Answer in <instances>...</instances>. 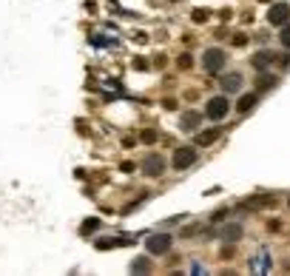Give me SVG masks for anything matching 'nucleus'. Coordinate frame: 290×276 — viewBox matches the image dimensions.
<instances>
[{
  "instance_id": "1",
  "label": "nucleus",
  "mask_w": 290,
  "mask_h": 276,
  "mask_svg": "<svg viewBox=\"0 0 290 276\" xmlns=\"http://www.w3.org/2000/svg\"><path fill=\"white\" fill-rule=\"evenodd\" d=\"M171 245H174V239H171L168 233H151V236L145 239V248H148V253H154V256L168 253L171 251Z\"/></svg>"
},
{
  "instance_id": "2",
  "label": "nucleus",
  "mask_w": 290,
  "mask_h": 276,
  "mask_svg": "<svg viewBox=\"0 0 290 276\" xmlns=\"http://www.w3.org/2000/svg\"><path fill=\"white\" fill-rule=\"evenodd\" d=\"M228 111H231L228 97H213V100H208V105H205V114H208L210 120H225Z\"/></svg>"
},
{
  "instance_id": "3",
  "label": "nucleus",
  "mask_w": 290,
  "mask_h": 276,
  "mask_svg": "<svg viewBox=\"0 0 290 276\" xmlns=\"http://www.w3.org/2000/svg\"><path fill=\"white\" fill-rule=\"evenodd\" d=\"M225 66V51L219 48H208L205 54H202V69L205 71H219Z\"/></svg>"
},
{
  "instance_id": "4",
  "label": "nucleus",
  "mask_w": 290,
  "mask_h": 276,
  "mask_svg": "<svg viewBox=\"0 0 290 276\" xmlns=\"http://www.w3.org/2000/svg\"><path fill=\"white\" fill-rule=\"evenodd\" d=\"M197 162V148H176V154H174V165L179 168V171H185L188 165H194Z\"/></svg>"
},
{
  "instance_id": "5",
  "label": "nucleus",
  "mask_w": 290,
  "mask_h": 276,
  "mask_svg": "<svg viewBox=\"0 0 290 276\" xmlns=\"http://www.w3.org/2000/svg\"><path fill=\"white\" fill-rule=\"evenodd\" d=\"M142 168H145L148 177H160V174L165 171V160H163V157H157V154H151V157H145Z\"/></svg>"
},
{
  "instance_id": "6",
  "label": "nucleus",
  "mask_w": 290,
  "mask_h": 276,
  "mask_svg": "<svg viewBox=\"0 0 290 276\" xmlns=\"http://www.w3.org/2000/svg\"><path fill=\"white\" fill-rule=\"evenodd\" d=\"M288 14H290L288 6H273V9H270V14H267V20H270L273 26H282L285 20H288Z\"/></svg>"
},
{
  "instance_id": "7",
  "label": "nucleus",
  "mask_w": 290,
  "mask_h": 276,
  "mask_svg": "<svg viewBox=\"0 0 290 276\" xmlns=\"http://www.w3.org/2000/svg\"><path fill=\"white\" fill-rule=\"evenodd\" d=\"M222 89H225V92H239V89H242V77H239V74H228V77L222 80Z\"/></svg>"
},
{
  "instance_id": "8",
  "label": "nucleus",
  "mask_w": 290,
  "mask_h": 276,
  "mask_svg": "<svg viewBox=\"0 0 290 276\" xmlns=\"http://www.w3.org/2000/svg\"><path fill=\"white\" fill-rule=\"evenodd\" d=\"M197 123H199V114H185L182 117V128H185V131H194Z\"/></svg>"
},
{
  "instance_id": "9",
  "label": "nucleus",
  "mask_w": 290,
  "mask_h": 276,
  "mask_svg": "<svg viewBox=\"0 0 290 276\" xmlns=\"http://www.w3.org/2000/svg\"><path fill=\"white\" fill-rule=\"evenodd\" d=\"M256 103V94H248V97H242V103H239V111H248V108H253Z\"/></svg>"
},
{
  "instance_id": "10",
  "label": "nucleus",
  "mask_w": 290,
  "mask_h": 276,
  "mask_svg": "<svg viewBox=\"0 0 290 276\" xmlns=\"http://www.w3.org/2000/svg\"><path fill=\"white\" fill-rule=\"evenodd\" d=\"M253 271H267V253H262V256L253 259Z\"/></svg>"
},
{
  "instance_id": "11",
  "label": "nucleus",
  "mask_w": 290,
  "mask_h": 276,
  "mask_svg": "<svg viewBox=\"0 0 290 276\" xmlns=\"http://www.w3.org/2000/svg\"><path fill=\"white\" fill-rule=\"evenodd\" d=\"M216 139V131H208V134H199V142L202 145H208V142H213Z\"/></svg>"
},
{
  "instance_id": "12",
  "label": "nucleus",
  "mask_w": 290,
  "mask_h": 276,
  "mask_svg": "<svg viewBox=\"0 0 290 276\" xmlns=\"http://www.w3.org/2000/svg\"><path fill=\"white\" fill-rule=\"evenodd\" d=\"M239 233H242V228H239V225H231V228H225V236H231V239H236Z\"/></svg>"
},
{
  "instance_id": "13",
  "label": "nucleus",
  "mask_w": 290,
  "mask_h": 276,
  "mask_svg": "<svg viewBox=\"0 0 290 276\" xmlns=\"http://www.w3.org/2000/svg\"><path fill=\"white\" fill-rule=\"evenodd\" d=\"M270 60H273V57H270V54H259V57H256L253 63H256V66H259V69H262V66H267Z\"/></svg>"
},
{
  "instance_id": "14",
  "label": "nucleus",
  "mask_w": 290,
  "mask_h": 276,
  "mask_svg": "<svg viewBox=\"0 0 290 276\" xmlns=\"http://www.w3.org/2000/svg\"><path fill=\"white\" fill-rule=\"evenodd\" d=\"M134 271H148V265H145V259H137V265H131Z\"/></svg>"
},
{
  "instance_id": "15",
  "label": "nucleus",
  "mask_w": 290,
  "mask_h": 276,
  "mask_svg": "<svg viewBox=\"0 0 290 276\" xmlns=\"http://www.w3.org/2000/svg\"><path fill=\"white\" fill-rule=\"evenodd\" d=\"M97 228V219H91V222H85V225H83V233H88V230H94Z\"/></svg>"
},
{
  "instance_id": "16",
  "label": "nucleus",
  "mask_w": 290,
  "mask_h": 276,
  "mask_svg": "<svg viewBox=\"0 0 290 276\" xmlns=\"http://www.w3.org/2000/svg\"><path fill=\"white\" fill-rule=\"evenodd\" d=\"M282 43H285V46H290V26L282 32Z\"/></svg>"
}]
</instances>
